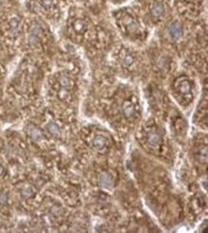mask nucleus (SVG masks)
Wrapping results in <instances>:
<instances>
[{"label":"nucleus","instance_id":"2","mask_svg":"<svg viewBox=\"0 0 208 233\" xmlns=\"http://www.w3.org/2000/svg\"><path fill=\"white\" fill-rule=\"evenodd\" d=\"M99 184L100 186H102L104 188L110 189L113 186V178L112 176L107 172H103L99 176Z\"/></svg>","mask_w":208,"mask_h":233},{"label":"nucleus","instance_id":"1","mask_svg":"<svg viewBox=\"0 0 208 233\" xmlns=\"http://www.w3.org/2000/svg\"><path fill=\"white\" fill-rule=\"evenodd\" d=\"M168 32L170 37L173 39H179L183 36V27L180 23L174 22L170 24L168 28Z\"/></svg>","mask_w":208,"mask_h":233},{"label":"nucleus","instance_id":"21","mask_svg":"<svg viewBox=\"0 0 208 233\" xmlns=\"http://www.w3.org/2000/svg\"><path fill=\"white\" fill-rule=\"evenodd\" d=\"M5 174H6L5 168H4V167H3L2 165H0V177H3Z\"/></svg>","mask_w":208,"mask_h":233},{"label":"nucleus","instance_id":"14","mask_svg":"<svg viewBox=\"0 0 208 233\" xmlns=\"http://www.w3.org/2000/svg\"><path fill=\"white\" fill-rule=\"evenodd\" d=\"M133 62H134V60H133V57L132 55H127L125 57V59H124V65H125L126 67L132 66V65L133 64Z\"/></svg>","mask_w":208,"mask_h":233},{"label":"nucleus","instance_id":"18","mask_svg":"<svg viewBox=\"0 0 208 233\" xmlns=\"http://www.w3.org/2000/svg\"><path fill=\"white\" fill-rule=\"evenodd\" d=\"M41 6L45 9H50L52 8V6L54 4V0H41L40 1Z\"/></svg>","mask_w":208,"mask_h":233},{"label":"nucleus","instance_id":"12","mask_svg":"<svg viewBox=\"0 0 208 233\" xmlns=\"http://www.w3.org/2000/svg\"><path fill=\"white\" fill-rule=\"evenodd\" d=\"M47 130H48V132L54 136H60L61 135V130H60L59 126L54 122H50L48 124Z\"/></svg>","mask_w":208,"mask_h":233},{"label":"nucleus","instance_id":"13","mask_svg":"<svg viewBox=\"0 0 208 233\" xmlns=\"http://www.w3.org/2000/svg\"><path fill=\"white\" fill-rule=\"evenodd\" d=\"M21 196H22L23 199H26V200L32 198V197L34 196L33 189L31 187H26V188L22 189V190H21Z\"/></svg>","mask_w":208,"mask_h":233},{"label":"nucleus","instance_id":"6","mask_svg":"<svg viewBox=\"0 0 208 233\" xmlns=\"http://www.w3.org/2000/svg\"><path fill=\"white\" fill-rule=\"evenodd\" d=\"M28 133H29L30 137L34 141H37V142L40 141L42 138H43V134H42L41 130L34 126H31L28 128Z\"/></svg>","mask_w":208,"mask_h":233},{"label":"nucleus","instance_id":"8","mask_svg":"<svg viewBox=\"0 0 208 233\" xmlns=\"http://www.w3.org/2000/svg\"><path fill=\"white\" fill-rule=\"evenodd\" d=\"M152 14L154 17H160L164 13V6L160 2H154L152 6Z\"/></svg>","mask_w":208,"mask_h":233},{"label":"nucleus","instance_id":"11","mask_svg":"<svg viewBox=\"0 0 208 233\" xmlns=\"http://www.w3.org/2000/svg\"><path fill=\"white\" fill-rule=\"evenodd\" d=\"M73 28L77 33H84L87 29V24L85 21H84L82 19H78L74 22Z\"/></svg>","mask_w":208,"mask_h":233},{"label":"nucleus","instance_id":"10","mask_svg":"<svg viewBox=\"0 0 208 233\" xmlns=\"http://www.w3.org/2000/svg\"><path fill=\"white\" fill-rule=\"evenodd\" d=\"M60 84H61V85L62 86V88H64V89H70V88H72V86H73V85H74V82L71 80L68 76H66V75H62L61 78H60Z\"/></svg>","mask_w":208,"mask_h":233},{"label":"nucleus","instance_id":"20","mask_svg":"<svg viewBox=\"0 0 208 233\" xmlns=\"http://www.w3.org/2000/svg\"><path fill=\"white\" fill-rule=\"evenodd\" d=\"M7 201H8V195H7V193L3 192L0 194V203L1 205H6Z\"/></svg>","mask_w":208,"mask_h":233},{"label":"nucleus","instance_id":"17","mask_svg":"<svg viewBox=\"0 0 208 233\" xmlns=\"http://www.w3.org/2000/svg\"><path fill=\"white\" fill-rule=\"evenodd\" d=\"M68 95H69V93H68L67 89H64V88H62L61 90H60L59 93H58V97H59V99L61 100V101L67 99Z\"/></svg>","mask_w":208,"mask_h":233},{"label":"nucleus","instance_id":"9","mask_svg":"<svg viewBox=\"0 0 208 233\" xmlns=\"http://www.w3.org/2000/svg\"><path fill=\"white\" fill-rule=\"evenodd\" d=\"M106 139L103 135H96L94 137V139H93V147L98 150L103 149L106 146Z\"/></svg>","mask_w":208,"mask_h":233},{"label":"nucleus","instance_id":"4","mask_svg":"<svg viewBox=\"0 0 208 233\" xmlns=\"http://www.w3.org/2000/svg\"><path fill=\"white\" fill-rule=\"evenodd\" d=\"M161 142H162L161 136L158 133H155V132L149 133V134H148V143L150 145V146L157 148L161 145Z\"/></svg>","mask_w":208,"mask_h":233},{"label":"nucleus","instance_id":"5","mask_svg":"<svg viewBox=\"0 0 208 233\" xmlns=\"http://www.w3.org/2000/svg\"><path fill=\"white\" fill-rule=\"evenodd\" d=\"M124 22L126 24L127 27V30L130 32V33H135L138 31L139 29V23L136 21L135 19H133L132 17H126Z\"/></svg>","mask_w":208,"mask_h":233},{"label":"nucleus","instance_id":"3","mask_svg":"<svg viewBox=\"0 0 208 233\" xmlns=\"http://www.w3.org/2000/svg\"><path fill=\"white\" fill-rule=\"evenodd\" d=\"M123 113L127 119H133L135 116V108L132 102L125 101L123 104Z\"/></svg>","mask_w":208,"mask_h":233},{"label":"nucleus","instance_id":"16","mask_svg":"<svg viewBox=\"0 0 208 233\" xmlns=\"http://www.w3.org/2000/svg\"><path fill=\"white\" fill-rule=\"evenodd\" d=\"M30 34H33V35H35V36H38V37L40 38V36H41V34H42V29H41V27H40L39 25H35V26L32 28V30H31V33H30Z\"/></svg>","mask_w":208,"mask_h":233},{"label":"nucleus","instance_id":"15","mask_svg":"<svg viewBox=\"0 0 208 233\" xmlns=\"http://www.w3.org/2000/svg\"><path fill=\"white\" fill-rule=\"evenodd\" d=\"M39 40V37H38V36H35L33 34H30V36H29V44H30V46H35L38 44Z\"/></svg>","mask_w":208,"mask_h":233},{"label":"nucleus","instance_id":"7","mask_svg":"<svg viewBox=\"0 0 208 233\" xmlns=\"http://www.w3.org/2000/svg\"><path fill=\"white\" fill-rule=\"evenodd\" d=\"M178 90L182 94H189L192 90V85L191 83L186 79H182L181 81H179L178 84Z\"/></svg>","mask_w":208,"mask_h":233},{"label":"nucleus","instance_id":"19","mask_svg":"<svg viewBox=\"0 0 208 233\" xmlns=\"http://www.w3.org/2000/svg\"><path fill=\"white\" fill-rule=\"evenodd\" d=\"M19 25V19L17 18V17H13L10 20V27L11 29H13V30H16V29H17Z\"/></svg>","mask_w":208,"mask_h":233}]
</instances>
